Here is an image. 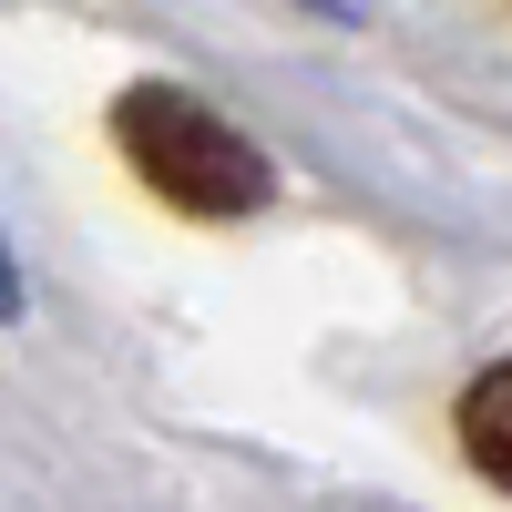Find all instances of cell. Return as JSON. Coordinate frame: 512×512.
I'll return each mask as SVG.
<instances>
[{"label":"cell","instance_id":"obj_1","mask_svg":"<svg viewBox=\"0 0 512 512\" xmlns=\"http://www.w3.org/2000/svg\"><path fill=\"white\" fill-rule=\"evenodd\" d=\"M113 144L164 205H185V216H256V205L277 195L267 154H256L216 103H195L185 82H134V93L113 103Z\"/></svg>","mask_w":512,"mask_h":512},{"label":"cell","instance_id":"obj_2","mask_svg":"<svg viewBox=\"0 0 512 512\" xmlns=\"http://www.w3.org/2000/svg\"><path fill=\"white\" fill-rule=\"evenodd\" d=\"M461 451L512 492V359H492V369L472 379V400H461Z\"/></svg>","mask_w":512,"mask_h":512},{"label":"cell","instance_id":"obj_3","mask_svg":"<svg viewBox=\"0 0 512 512\" xmlns=\"http://www.w3.org/2000/svg\"><path fill=\"white\" fill-rule=\"evenodd\" d=\"M21 308V277H11V256H0V318H11Z\"/></svg>","mask_w":512,"mask_h":512}]
</instances>
